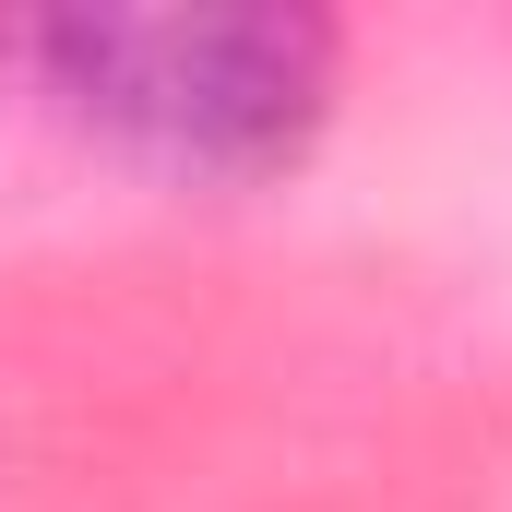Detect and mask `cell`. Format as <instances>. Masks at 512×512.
Here are the masks:
<instances>
[{
  "instance_id": "cell-1",
  "label": "cell",
  "mask_w": 512,
  "mask_h": 512,
  "mask_svg": "<svg viewBox=\"0 0 512 512\" xmlns=\"http://www.w3.org/2000/svg\"><path fill=\"white\" fill-rule=\"evenodd\" d=\"M36 60L84 120L227 179L298 155L334 96V24L310 12H72L36 36Z\"/></svg>"
}]
</instances>
